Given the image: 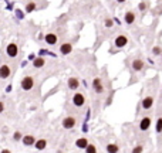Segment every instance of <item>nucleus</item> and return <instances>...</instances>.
I'll return each mask as SVG.
<instances>
[{
	"label": "nucleus",
	"instance_id": "f257e3e1",
	"mask_svg": "<svg viewBox=\"0 0 162 153\" xmlns=\"http://www.w3.org/2000/svg\"><path fill=\"white\" fill-rule=\"evenodd\" d=\"M34 84H36V80L32 75H24L22 80H20V89L24 91V92H29L34 88Z\"/></svg>",
	"mask_w": 162,
	"mask_h": 153
},
{
	"label": "nucleus",
	"instance_id": "f03ea898",
	"mask_svg": "<svg viewBox=\"0 0 162 153\" xmlns=\"http://www.w3.org/2000/svg\"><path fill=\"white\" fill-rule=\"evenodd\" d=\"M6 56L9 58H16L19 56V46L16 43H9L6 46Z\"/></svg>",
	"mask_w": 162,
	"mask_h": 153
},
{
	"label": "nucleus",
	"instance_id": "7ed1b4c3",
	"mask_svg": "<svg viewBox=\"0 0 162 153\" xmlns=\"http://www.w3.org/2000/svg\"><path fill=\"white\" fill-rule=\"evenodd\" d=\"M73 105L75 108H81V106H84L85 104V97H84V94H81V92H75L73 95Z\"/></svg>",
	"mask_w": 162,
	"mask_h": 153
},
{
	"label": "nucleus",
	"instance_id": "20e7f679",
	"mask_svg": "<svg viewBox=\"0 0 162 153\" xmlns=\"http://www.w3.org/2000/svg\"><path fill=\"white\" fill-rule=\"evenodd\" d=\"M128 43H130V41H128V37L124 36V34H120V36H117V37L114 38V46H115L117 48H124Z\"/></svg>",
	"mask_w": 162,
	"mask_h": 153
},
{
	"label": "nucleus",
	"instance_id": "39448f33",
	"mask_svg": "<svg viewBox=\"0 0 162 153\" xmlns=\"http://www.w3.org/2000/svg\"><path fill=\"white\" fill-rule=\"evenodd\" d=\"M92 89H94V92L95 94H103L104 92V85H103V80L100 78V77H95L94 80H92Z\"/></svg>",
	"mask_w": 162,
	"mask_h": 153
},
{
	"label": "nucleus",
	"instance_id": "423d86ee",
	"mask_svg": "<svg viewBox=\"0 0 162 153\" xmlns=\"http://www.w3.org/2000/svg\"><path fill=\"white\" fill-rule=\"evenodd\" d=\"M11 75V70L9 64H1L0 65V80H7Z\"/></svg>",
	"mask_w": 162,
	"mask_h": 153
},
{
	"label": "nucleus",
	"instance_id": "0eeeda50",
	"mask_svg": "<svg viewBox=\"0 0 162 153\" xmlns=\"http://www.w3.org/2000/svg\"><path fill=\"white\" fill-rule=\"evenodd\" d=\"M61 125H63V128L64 129H73L74 126L77 125V119H75L74 116H67V118L63 119Z\"/></svg>",
	"mask_w": 162,
	"mask_h": 153
},
{
	"label": "nucleus",
	"instance_id": "6e6552de",
	"mask_svg": "<svg viewBox=\"0 0 162 153\" xmlns=\"http://www.w3.org/2000/svg\"><path fill=\"white\" fill-rule=\"evenodd\" d=\"M67 87H68V89H71V91H77V89L80 88V80L77 77H70L67 80Z\"/></svg>",
	"mask_w": 162,
	"mask_h": 153
},
{
	"label": "nucleus",
	"instance_id": "1a4fd4ad",
	"mask_svg": "<svg viewBox=\"0 0 162 153\" xmlns=\"http://www.w3.org/2000/svg\"><path fill=\"white\" fill-rule=\"evenodd\" d=\"M151 123H152V119L149 118V116H145V118H142L141 121H139V130H142V132H145L148 129L151 128Z\"/></svg>",
	"mask_w": 162,
	"mask_h": 153
},
{
	"label": "nucleus",
	"instance_id": "9d476101",
	"mask_svg": "<svg viewBox=\"0 0 162 153\" xmlns=\"http://www.w3.org/2000/svg\"><path fill=\"white\" fill-rule=\"evenodd\" d=\"M44 41L49 46H56L57 43H58V37H57V34H54V33H47L44 36Z\"/></svg>",
	"mask_w": 162,
	"mask_h": 153
},
{
	"label": "nucleus",
	"instance_id": "9b49d317",
	"mask_svg": "<svg viewBox=\"0 0 162 153\" xmlns=\"http://www.w3.org/2000/svg\"><path fill=\"white\" fill-rule=\"evenodd\" d=\"M154 97L152 95H148V97H145L144 99H142V104H141V106H142V109H145V111H148V109H151L152 106H154Z\"/></svg>",
	"mask_w": 162,
	"mask_h": 153
},
{
	"label": "nucleus",
	"instance_id": "f8f14e48",
	"mask_svg": "<svg viewBox=\"0 0 162 153\" xmlns=\"http://www.w3.org/2000/svg\"><path fill=\"white\" fill-rule=\"evenodd\" d=\"M71 51H73V44L71 43H63L60 46V54L61 56H68V54H71Z\"/></svg>",
	"mask_w": 162,
	"mask_h": 153
},
{
	"label": "nucleus",
	"instance_id": "ddd939ff",
	"mask_svg": "<svg viewBox=\"0 0 162 153\" xmlns=\"http://www.w3.org/2000/svg\"><path fill=\"white\" fill-rule=\"evenodd\" d=\"M131 67H132V70H134L135 73H139V71L144 70V61H142L141 58H135V60H132Z\"/></svg>",
	"mask_w": 162,
	"mask_h": 153
},
{
	"label": "nucleus",
	"instance_id": "4468645a",
	"mask_svg": "<svg viewBox=\"0 0 162 153\" xmlns=\"http://www.w3.org/2000/svg\"><path fill=\"white\" fill-rule=\"evenodd\" d=\"M135 20H137V16H135L134 11H125V16H124V21H125V24L132 26L134 23H135Z\"/></svg>",
	"mask_w": 162,
	"mask_h": 153
},
{
	"label": "nucleus",
	"instance_id": "2eb2a0df",
	"mask_svg": "<svg viewBox=\"0 0 162 153\" xmlns=\"http://www.w3.org/2000/svg\"><path fill=\"white\" fill-rule=\"evenodd\" d=\"M22 142H23V145L24 146H34V143H36V137L33 136V135H24V136L22 137Z\"/></svg>",
	"mask_w": 162,
	"mask_h": 153
},
{
	"label": "nucleus",
	"instance_id": "dca6fc26",
	"mask_svg": "<svg viewBox=\"0 0 162 153\" xmlns=\"http://www.w3.org/2000/svg\"><path fill=\"white\" fill-rule=\"evenodd\" d=\"M46 65V58L44 57H36V60H33V67L34 68H43Z\"/></svg>",
	"mask_w": 162,
	"mask_h": 153
},
{
	"label": "nucleus",
	"instance_id": "f3484780",
	"mask_svg": "<svg viewBox=\"0 0 162 153\" xmlns=\"http://www.w3.org/2000/svg\"><path fill=\"white\" fill-rule=\"evenodd\" d=\"M37 3L36 1H33V0H30V1H27L26 3V6H24V10H26V13H32V11H34V10H37Z\"/></svg>",
	"mask_w": 162,
	"mask_h": 153
},
{
	"label": "nucleus",
	"instance_id": "a211bd4d",
	"mask_svg": "<svg viewBox=\"0 0 162 153\" xmlns=\"http://www.w3.org/2000/svg\"><path fill=\"white\" fill-rule=\"evenodd\" d=\"M88 143H90V142L85 139V137H78V139L75 140V146H77L78 149H85Z\"/></svg>",
	"mask_w": 162,
	"mask_h": 153
},
{
	"label": "nucleus",
	"instance_id": "6ab92c4d",
	"mask_svg": "<svg viewBox=\"0 0 162 153\" xmlns=\"http://www.w3.org/2000/svg\"><path fill=\"white\" fill-rule=\"evenodd\" d=\"M34 147H36L37 150H44V149L47 147V140H46V139H39V140H36Z\"/></svg>",
	"mask_w": 162,
	"mask_h": 153
},
{
	"label": "nucleus",
	"instance_id": "aec40b11",
	"mask_svg": "<svg viewBox=\"0 0 162 153\" xmlns=\"http://www.w3.org/2000/svg\"><path fill=\"white\" fill-rule=\"evenodd\" d=\"M118 150H120V147L115 143H108L107 145V152L108 153H118Z\"/></svg>",
	"mask_w": 162,
	"mask_h": 153
},
{
	"label": "nucleus",
	"instance_id": "412c9836",
	"mask_svg": "<svg viewBox=\"0 0 162 153\" xmlns=\"http://www.w3.org/2000/svg\"><path fill=\"white\" fill-rule=\"evenodd\" d=\"M46 56L57 57V54H54V53H51V51H49V50H44V48H41L40 51H39V57H46Z\"/></svg>",
	"mask_w": 162,
	"mask_h": 153
},
{
	"label": "nucleus",
	"instance_id": "4be33fe9",
	"mask_svg": "<svg viewBox=\"0 0 162 153\" xmlns=\"http://www.w3.org/2000/svg\"><path fill=\"white\" fill-rule=\"evenodd\" d=\"M155 130H156V133H161V132H162V116H159V118L156 119V123H155Z\"/></svg>",
	"mask_w": 162,
	"mask_h": 153
},
{
	"label": "nucleus",
	"instance_id": "5701e85b",
	"mask_svg": "<svg viewBox=\"0 0 162 153\" xmlns=\"http://www.w3.org/2000/svg\"><path fill=\"white\" fill-rule=\"evenodd\" d=\"M84 150H85V153H97V147H95V145H92V143H88Z\"/></svg>",
	"mask_w": 162,
	"mask_h": 153
},
{
	"label": "nucleus",
	"instance_id": "b1692460",
	"mask_svg": "<svg viewBox=\"0 0 162 153\" xmlns=\"http://www.w3.org/2000/svg\"><path fill=\"white\" fill-rule=\"evenodd\" d=\"M22 137H23V135H22V132H19V130H16V132L13 133V140H14V142L22 140Z\"/></svg>",
	"mask_w": 162,
	"mask_h": 153
},
{
	"label": "nucleus",
	"instance_id": "393cba45",
	"mask_svg": "<svg viewBox=\"0 0 162 153\" xmlns=\"http://www.w3.org/2000/svg\"><path fill=\"white\" fill-rule=\"evenodd\" d=\"M161 54H162V48L159 46H155L152 48V56H161Z\"/></svg>",
	"mask_w": 162,
	"mask_h": 153
},
{
	"label": "nucleus",
	"instance_id": "a878e982",
	"mask_svg": "<svg viewBox=\"0 0 162 153\" xmlns=\"http://www.w3.org/2000/svg\"><path fill=\"white\" fill-rule=\"evenodd\" d=\"M113 24H114L113 19H105V20H104V26H105V27H108V28H110V27H113Z\"/></svg>",
	"mask_w": 162,
	"mask_h": 153
},
{
	"label": "nucleus",
	"instance_id": "bb28decb",
	"mask_svg": "<svg viewBox=\"0 0 162 153\" xmlns=\"http://www.w3.org/2000/svg\"><path fill=\"white\" fill-rule=\"evenodd\" d=\"M142 152H144V147L141 145H137L134 149H132V153H142Z\"/></svg>",
	"mask_w": 162,
	"mask_h": 153
},
{
	"label": "nucleus",
	"instance_id": "cd10ccee",
	"mask_svg": "<svg viewBox=\"0 0 162 153\" xmlns=\"http://www.w3.org/2000/svg\"><path fill=\"white\" fill-rule=\"evenodd\" d=\"M138 9H139L141 11H144V10L146 9V3H145V1H141V3L138 4Z\"/></svg>",
	"mask_w": 162,
	"mask_h": 153
},
{
	"label": "nucleus",
	"instance_id": "c85d7f7f",
	"mask_svg": "<svg viewBox=\"0 0 162 153\" xmlns=\"http://www.w3.org/2000/svg\"><path fill=\"white\" fill-rule=\"evenodd\" d=\"M16 16H17V19H20V20H22V19L24 17V13H23L22 10H16Z\"/></svg>",
	"mask_w": 162,
	"mask_h": 153
},
{
	"label": "nucleus",
	"instance_id": "c756f323",
	"mask_svg": "<svg viewBox=\"0 0 162 153\" xmlns=\"http://www.w3.org/2000/svg\"><path fill=\"white\" fill-rule=\"evenodd\" d=\"M36 54H34V53H32V54H29V57H27V60H29V61H33V60H36Z\"/></svg>",
	"mask_w": 162,
	"mask_h": 153
},
{
	"label": "nucleus",
	"instance_id": "7c9ffc66",
	"mask_svg": "<svg viewBox=\"0 0 162 153\" xmlns=\"http://www.w3.org/2000/svg\"><path fill=\"white\" fill-rule=\"evenodd\" d=\"M4 112V102L3 101H0V113Z\"/></svg>",
	"mask_w": 162,
	"mask_h": 153
},
{
	"label": "nucleus",
	"instance_id": "2f4dec72",
	"mask_svg": "<svg viewBox=\"0 0 162 153\" xmlns=\"http://www.w3.org/2000/svg\"><path fill=\"white\" fill-rule=\"evenodd\" d=\"M88 130V125H87V122H84L82 123V132H87Z\"/></svg>",
	"mask_w": 162,
	"mask_h": 153
},
{
	"label": "nucleus",
	"instance_id": "473e14b6",
	"mask_svg": "<svg viewBox=\"0 0 162 153\" xmlns=\"http://www.w3.org/2000/svg\"><path fill=\"white\" fill-rule=\"evenodd\" d=\"M10 91H11V84H10V85H7V87H6V92H10Z\"/></svg>",
	"mask_w": 162,
	"mask_h": 153
},
{
	"label": "nucleus",
	"instance_id": "72a5a7b5",
	"mask_svg": "<svg viewBox=\"0 0 162 153\" xmlns=\"http://www.w3.org/2000/svg\"><path fill=\"white\" fill-rule=\"evenodd\" d=\"M0 153H11V152H10L9 149H3V150H1V152H0Z\"/></svg>",
	"mask_w": 162,
	"mask_h": 153
},
{
	"label": "nucleus",
	"instance_id": "f704fd0d",
	"mask_svg": "<svg viewBox=\"0 0 162 153\" xmlns=\"http://www.w3.org/2000/svg\"><path fill=\"white\" fill-rule=\"evenodd\" d=\"M125 0H117V3H124Z\"/></svg>",
	"mask_w": 162,
	"mask_h": 153
},
{
	"label": "nucleus",
	"instance_id": "c9c22d12",
	"mask_svg": "<svg viewBox=\"0 0 162 153\" xmlns=\"http://www.w3.org/2000/svg\"><path fill=\"white\" fill-rule=\"evenodd\" d=\"M161 61H162V54H161Z\"/></svg>",
	"mask_w": 162,
	"mask_h": 153
}]
</instances>
